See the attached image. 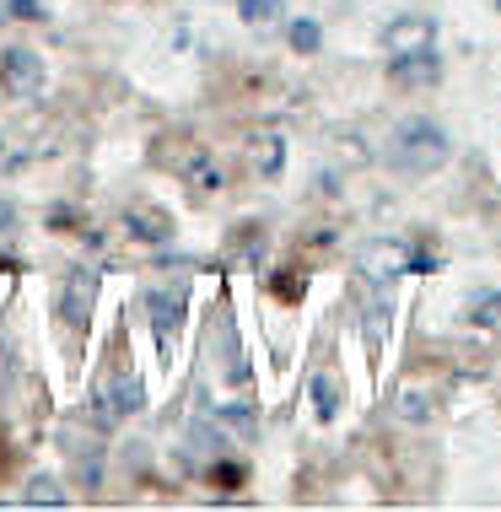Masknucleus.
I'll return each mask as SVG.
<instances>
[{
    "instance_id": "1",
    "label": "nucleus",
    "mask_w": 501,
    "mask_h": 512,
    "mask_svg": "<svg viewBox=\"0 0 501 512\" xmlns=\"http://www.w3.org/2000/svg\"><path fill=\"white\" fill-rule=\"evenodd\" d=\"M448 157H453L448 130H442L437 119H426V114L399 119L394 130H388V141H383V162L394 173H410V178H426V173L448 168Z\"/></svg>"
},
{
    "instance_id": "2",
    "label": "nucleus",
    "mask_w": 501,
    "mask_h": 512,
    "mask_svg": "<svg viewBox=\"0 0 501 512\" xmlns=\"http://www.w3.org/2000/svg\"><path fill=\"white\" fill-rule=\"evenodd\" d=\"M146 405V389H141V378L135 372H114V378L97 389V405H92V415L103 426H114V421H124V415H135Z\"/></svg>"
},
{
    "instance_id": "3",
    "label": "nucleus",
    "mask_w": 501,
    "mask_h": 512,
    "mask_svg": "<svg viewBox=\"0 0 501 512\" xmlns=\"http://www.w3.org/2000/svg\"><path fill=\"white\" fill-rule=\"evenodd\" d=\"M410 265H415L410 248L394 243V238H372V243L356 248V270L367 275V281H394V275H405Z\"/></svg>"
},
{
    "instance_id": "4",
    "label": "nucleus",
    "mask_w": 501,
    "mask_h": 512,
    "mask_svg": "<svg viewBox=\"0 0 501 512\" xmlns=\"http://www.w3.org/2000/svg\"><path fill=\"white\" fill-rule=\"evenodd\" d=\"M0 87L11 98H38L44 92V60L33 49H6L0 54Z\"/></svg>"
},
{
    "instance_id": "5",
    "label": "nucleus",
    "mask_w": 501,
    "mask_h": 512,
    "mask_svg": "<svg viewBox=\"0 0 501 512\" xmlns=\"http://www.w3.org/2000/svg\"><path fill=\"white\" fill-rule=\"evenodd\" d=\"M92 302H97V270H71L65 275V286H60V318L71 329H87V318H92Z\"/></svg>"
},
{
    "instance_id": "6",
    "label": "nucleus",
    "mask_w": 501,
    "mask_h": 512,
    "mask_svg": "<svg viewBox=\"0 0 501 512\" xmlns=\"http://www.w3.org/2000/svg\"><path fill=\"white\" fill-rule=\"evenodd\" d=\"M383 49H388V60H399V54H421V49H437V22H431V17H399V22H388Z\"/></svg>"
},
{
    "instance_id": "7",
    "label": "nucleus",
    "mask_w": 501,
    "mask_h": 512,
    "mask_svg": "<svg viewBox=\"0 0 501 512\" xmlns=\"http://www.w3.org/2000/svg\"><path fill=\"white\" fill-rule=\"evenodd\" d=\"M146 308H151V324H157V340H173V329L184 324V297L151 286V292H146Z\"/></svg>"
},
{
    "instance_id": "8",
    "label": "nucleus",
    "mask_w": 501,
    "mask_h": 512,
    "mask_svg": "<svg viewBox=\"0 0 501 512\" xmlns=\"http://www.w3.org/2000/svg\"><path fill=\"white\" fill-rule=\"evenodd\" d=\"M437 49H421V54H399V60H388V76L405 81V87H421V81H437Z\"/></svg>"
},
{
    "instance_id": "9",
    "label": "nucleus",
    "mask_w": 501,
    "mask_h": 512,
    "mask_svg": "<svg viewBox=\"0 0 501 512\" xmlns=\"http://www.w3.org/2000/svg\"><path fill=\"white\" fill-rule=\"evenodd\" d=\"M124 227H130L141 243H173V227H167L162 216H151V211H130V216H124Z\"/></svg>"
},
{
    "instance_id": "10",
    "label": "nucleus",
    "mask_w": 501,
    "mask_h": 512,
    "mask_svg": "<svg viewBox=\"0 0 501 512\" xmlns=\"http://www.w3.org/2000/svg\"><path fill=\"white\" fill-rule=\"evenodd\" d=\"M27 507H65V491H60V480H49V475H33L27 480V496H22Z\"/></svg>"
},
{
    "instance_id": "11",
    "label": "nucleus",
    "mask_w": 501,
    "mask_h": 512,
    "mask_svg": "<svg viewBox=\"0 0 501 512\" xmlns=\"http://www.w3.org/2000/svg\"><path fill=\"white\" fill-rule=\"evenodd\" d=\"M394 415H399V421H410V426H421V421H431V399L421 389H405L394 399Z\"/></svg>"
},
{
    "instance_id": "12",
    "label": "nucleus",
    "mask_w": 501,
    "mask_h": 512,
    "mask_svg": "<svg viewBox=\"0 0 501 512\" xmlns=\"http://www.w3.org/2000/svg\"><path fill=\"white\" fill-rule=\"evenodd\" d=\"M259 168H264V178H281V168H286V141L281 135H259Z\"/></svg>"
},
{
    "instance_id": "13",
    "label": "nucleus",
    "mask_w": 501,
    "mask_h": 512,
    "mask_svg": "<svg viewBox=\"0 0 501 512\" xmlns=\"http://www.w3.org/2000/svg\"><path fill=\"white\" fill-rule=\"evenodd\" d=\"M318 44H324V27H318L313 17L291 22V49H297V54H318Z\"/></svg>"
},
{
    "instance_id": "14",
    "label": "nucleus",
    "mask_w": 501,
    "mask_h": 512,
    "mask_svg": "<svg viewBox=\"0 0 501 512\" xmlns=\"http://www.w3.org/2000/svg\"><path fill=\"white\" fill-rule=\"evenodd\" d=\"M308 389H313V410H318V421H334V415H340V394H334V383L324 378V372H318Z\"/></svg>"
},
{
    "instance_id": "15",
    "label": "nucleus",
    "mask_w": 501,
    "mask_h": 512,
    "mask_svg": "<svg viewBox=\"0 0 501 512\" xmlns=\"http://www.w3.org/2000/svg\"><path fill=\"white\" fill-rule=\"evenodd\" d=\"M189 178H194L200 189H221V168L205 157V151H194V157H189Z\"/></svg>"
},
{
    "instance_id": "16",
    "label": "nucleus",
    "mask_w": 501,
    "mask_h": 512,
    "mask_svg": "<svg viewBox=\"0 0 501 512\" xmlns=\"http://www.w3.org/2000/svg\"><path fill=\"white\" fill-rule=\"evenodd\" d=\"M275 11H281V0H238V17L243 22H275Z\"/></svg>"
},
{
    "instance_id": "17",
    "label": "nucleus",
    "mask_w": 501,
    "mask_h": 512,
    "mask_svg": "<svg viewBox=\"0 0 501 512\" xmlns=\"http://www.w3.org/2000/svg\"><path fill=\"white\" fill-rule=\"evenodd\" d=\"M0 6H6L11 17H22V22H38V17H44V0H0Z\"/></svg>"
},
{
    "instance_id": "18",
    "label": "nucleus",
    "mask_w": 501,
    "mask_h": 512,
    "mask_svg": "<svg viewBox=\"0 0 501 512\" xmlns=\"http://www.w3.org/2000/svg\"><path fill=\"white\" fill-rule=\"evenodd\" d=\"M11 221H17V216H11V205H0V232H11Z\"/></svg>"
}]
</instances>
